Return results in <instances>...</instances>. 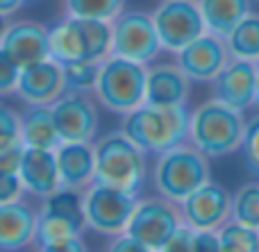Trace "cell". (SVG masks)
<instances>
[{
    "label": "cell",
    "instance_id": "cell-1",
    "mask_svg": "<svg viewBox=\"0 0 259 252\" xmlns=\"http://www.w3.org/2000/svg\"><path fill=\"white\" fill-rule=\"evenodd\" d=\"M189 114L187 105H148L123 114L121 130L146 155H161L189 141Z\"/></svg>",
    "mask_w": 259,
    "mask_h": 252
},
{
    "label": "cell",
    "instance_id": "cell-2",
    "mask_svg": "<svg viewBox=\"0 0 259 252\" xmlns=\"http://www.w3.org/2000/svg\"><path fill=\"white\" fill-rule=\"evenodd\" d=\"M246 118L243 112L209 98L198 105L189 118V143L209 159L228 157L241 150Z\"/></svg>",
    "mask_w": 259,
    "mask_h": 252
},
{
    "label": "cell",
    "instance_id": "cell-3",
    "mask_svg": "<svg viewBox=\"0 0 259 252\" xmlns=\"http://www.w3.org/2000/svg\"><path fill=\"white\" fill-rule=\"evenodd\" d=\"M48 48L50 57L59 64L103 62L112 55V23L66 14L50 27Z\"/></svg>",
    "mask_w": 259,
    "mask_h": 252
},
{
    "label": "cell",
    "instance_id": "cell-4",
    "mask_svg": "<svg viewBox=\"0 0 259 252\" xmlns=\"http://www.w3.org/2000/svg\"><path fill=\"white\" fill-rule=\"evenodd\" d=\"M96 180L139 195L148 175L146 153L123 130L109 132L94 143Z\"/></svg>",
    "mask_w": 259,
    "mask_h": 252
},
{
    "label": "cell",
    "instance_id": "cell-5",
    "mask_svg": "<svg viewBox=\"0 0 259 252\" xmlns=\"http://www.w3.org/2000/svg\"><path fill=\"white\" fill-rule=\"evenodd\" d=\"M211 180L209 157L202 155L196 145L180 143L166 153L157 155L152 168V184L161 198L170 203H182L198 186Z\"/></svg>",
    "mask_w": 259,
    "mask_h": 252
},
{
    "label": "cell",
    "instance_id": "cell-6",
    "mask_svg": "<svg viewBox=\"0 0 259 252\" xmlns=\"http://www.w3.org/2000/svg\"><path fill=\"white\" fill-rule=\"evenodd\" d=\"M146 64L109 55L100 62L94 93L103 107L123 116L146 103Z\"/></svg>",
    "mask_w": 259,
    "mask_h": 252
},
{
    "label": "cell",
    "instance_id": "cell-7",
    "mask_svg": "<svg viewBox=\"0 0 259 252\" xmlns=\"http://www.w3.org/2000/svg\"><path fill=\"white\" fill-rule=\"evenodd\" d=\"M137 200L139 198L134 193L103 184V182H91L84 189L87 227L100 236H107V239L123 234L127 230Z\"/></svg>",
    "mask_w": 259,
    "mask_h": 252
},
{
    "label": "cell",
    "instance_id": "cell-8",
    "mask_svg": "<svg viewBox=\"0 0 259 252\" xmlns=\"http://www.w3.org/2000/svg\"><path fill=\"white\" fill-rule=\"evenodd\" d=\"M161 50L152 14L127 9L112 21V55L148 66L159 57Z\"/></svg>",
    "mask_w": 259,
    "mask_h": 252
},
{
    "label": "cell",
    "instance_id": "cell-9",
    "mask_svg": "<svg viewBox=\"0 0 259 252\" xmlns=\"http://www.w3.org/2000/svg\"><path fill=\"white\" fill-rule=\"evenodd\" d=\"M182 212L178 203L166 198H143L134 205L132 218L127 223V234L146 245V250H161L168 239L182 225Z\"/></svg>",
    "mask_w": 259,
    "mask_h": 252
},
{
    "label": "cell",
    "instance_id": "cell-10",
    "mask_svg": "<svg viewBox=\"0 0 259 252\" xmlns=\"http://www.w3.org/2000/svg\"><path fill=\"white\" fill-rule=\"evenodd\" d=\"M152 23L168 53H178L207 32L198 0H161L152 12Z\"/></svg>",
    "mask_w": 259,
    "mask_h": 252
},
{
    "label": "cell",
    "instance_id": "cell-11",
    "mask_svg": "<svg viewBox=\"0 0 259 252\" xmlns=\"http://www.w3.org/2000/svg\"><path fill=\"white\" fill-rule=\"evenodd\" d=\"M53 118L57 125L62 143L71 141H94L98 132V109L89 93L80 91H64L53 105Z\"/></svg>",
    "mask_w": 259,
    "mask_h": 252
},
{
    "label": "cell",
    "instance_id": "cell-12",
    "mask_svg": "<svg viewBox=\"0 0 259 252\" xmlns=\"http://www.w3.org/2000/svg\"><path fill=\"white\" fill-rule=\"evenodd\" d=\"M182 221L193 230L216 232L232 218V195L219 182H205L180 203Z\"/></svg>",
    "mask_w": 259,
    "mask_h": 252
},
{
    "label": "cell",
    "instance_id": "cell-13",
    "mask_svg": "<svg viewBox=\"0 0 259 252\" xmlns=\"http://www.w3.org/2000/svg\"><path fill=\"white\" fill-rule=\"evenodd\" d=\"M230 53L225 39L205 32L198 39H193L191 43H187L182 50L175 53V64L184 71V75L191 82H211L223 66L230 62Z\"/></svg>",
    "mask_w": 259,
    "mask_h": 252
},
{
    "label": "cell",
    "instance_id": "cell-14",
    "mask_svg": "<svg viewBox=\"0 0 259 252\" xmlns=\"http://www.w3.org/2000/svg\"><path fill=\"white\" fill-rule=\"evenodd\" d=\"M211 84V98L237 112H248L255 107L257 95V73L255 62L246 59H230L223 66V71L209 82Z\"/></svg>",
    "mask_w": 259,
    "mask_h": 252
},
{
    "label": "cell",
    "instance_id": "cell-15",
    "mask_svg": "<svg viewBox=\"0 0 259 252\" xmlns=\"http://www.w3.org/2000/svg\"><path fill=\"white\" fill-rule=\"evenodd\" d=\"M48 34L50 30L39 21H30V18L14 21L5 27L0 36V48L18 68H25L50 57Z\"/></svg>",
    "mask_w": 259,
    "mask_h": 252
},
{
    "label": "cell",
    "instance_id": "cell-16",
    "mask_svg": "<svg viewBox=\"0 0 259 252\" xmlns=\"http://www.w3.org/2000/svg\"><path fill=\"white\" fill-rule=\"evenodd\" d=\"M64 91H66V75L57 59L48 57L44 62L21 68L16 95L25 105H53Z\"/></svg>",
    "mask_w": 259,
    "mask_h": 252
},
{
    "label": "cell",
    "instance_id": "cell-17",
    "mask_svg": "<svg viewBox=\"0 0 259 252\" xmlns=\"http://www.w3.org/2000/svg\"><path fill=\"white\" fill-rule=\"evenodd\" d=\"M36 223L39 212L23 200L0 205V250L16 252L34 245Z\"/></svg>",
    "mask_w": 259,
    "mask_h": 252
},
{
    "label": "cell",
    "instance_id": "cell-18",
    "mask_svg": "<svg viewBox=\"0 0 259 252\" xmlns=\"http://www.w3.org/2000/svg\"><path fill=\"white\" fill-rule=\"evenodd\" d=\"M21 175L25 191L36 198H48L62 186L59 180V168H57V157L55 150L46 148H25L21 159Z\"/></svg>",
    "mask_w": 259,
    "mask_h": 252
},
{
    "label": "cell",
    "instance_id": "cell-19",
    "mask_svg": "<svg viewBox=\"0 0 259 252\" xmlns=\"http://www.w3.org/2000/svg\"><path fill=\"white\" fill-rule=\"evenodd\" d=\"M191 95V80L178 64H155L148 66L146 103L148 105H187Z\"/></svg>",
    "mask_w": 259,
    "mask_h": 252
},
{
    "label": "cell",
    "instance_id": "cell-20",
    "mask_svg": "<svg viewBox=\"0 0 259 252\" xmlns=\"http://www.w3.org/2000/svg\"><path fill=\"white\" fill-rule=\"evenodd\" d=\"M62 186L84 191L96 180V153L91 141H71L55 148Z\"/></svg>",
    "mask_w": 259,
    "mask_h": 252
},
{
    "label": "cell",
    "instance_id": "cell-21",
    "mask_svg": "<svg viewBox=\"0 0 259 252\" xmlns=\"http://www.w3.org/2000/svg\"><path fill=\"white\" fill-rule=\"evenodd\" d=\"M21 141L25 148L46 150H55L62 143L50 105H27L21 112Z\"/></svg>",
    "mask_w": 259,
    "mask_h": 252
},
{
    "label": "cell",
    "instance_id": "cell-22",
    "mask_svg": "<svg viewBox=\"0 0 259 252\" xmlns=\"http://www.w3.org/2000/svg\"><path fill=\"white\" fill-rule=\"evenodd\" d=\"M198 7H200L207 32L221 36V39H225L230 30L248 12H252L250 0H198Z\"/></svg>",
    "mask_w": 259,
    "mask_h": 252
},
{
    "label": "cell",
    "instance_id": "cell-23",
    "mask_svg": "<svg viewBox=\"0 0 259 252\" xmlns=\"http://www.w3.org/2000/svg\"><path fill=\"white\" fill-rule=\"evenodd\" d=\"M230 57L259 62V14L248 12L225 36Z\"/></svg>",
    "mask_w": 259,
    "mask_h": 252
},
{
    "label": "cell",
    "instance_id": "cell-24",
    "mask_svg": "<svg viewBox=\"0 0 259 252\" xmlns=\"http://www.w3.org/2000/svg\"><path fill=\"white\" fill-rule=\"evenodd\" d=\"M221 252H259V230L230 218L216 230Z\"/></svg>",
    "mask_w": 259,
    "mask_h": 252
},
{
    "label": "cell",
    "instance_id": "cell-25",
    "mask_svg": "<svg viewBox=\"0 0 259 252\" xmlns=\"http://www.w3.org/2000/svg\"><path fill=\"white\" fill-rule=\"evenodd\" d=\"M127 0H64L68 16L94 18V21L112 23L121 12H125Z\"/></svg>",
    "mask_w": 259,
    "mask_h": 252
},
{
    "label": "cell",
    "instance_id": "cell-26",
    "mask_svg": "<svg viewBox=\"0 0 259 252\" xmlns=\"http://www.w3.org/2000/svg\"><path fill=\"white\" fill-rule=\"evenodd\" d=\"M232 218L259 230V182H246L232 195Z\"/></svg>",
    "mask_w": 259,
    "mask_h": 252
},
{
    "label": "cell",
    "instance_id": "cell-27",
    "mask_svg": "<svg viewBox=\"0 0 259 252\" xmlns=\"http://www.w3.org/2000/svg\"><path fill=\"white\" fill-rule=\"evenodd\" d=\"M62 66H64V75H66V91L94 93L100 62H68L62 64Z\"/></svg>",
    "mask_w": 259,
    "mask_h": 252
},
{
    "label": "cell",
    "instance_id": "cell-28",
    "mask_svg": "<svg viewBox=\"0 0 259 252\" xmlns=\"http://www.w3.org/2000/svg\"><path fill=\"white\" fill-rule=\"evenodd\" d=\"M21 141V112L0 100V150H7Z\"/></svg>",
    "mask_w": 259,
    "mask_h": 252
},
{
    "label": "cell",
    "instance_id": "cell-29",
    "mask_svg": "<svg viewBox=\"0 0 259 252\" xmlns=\"http://www.w3.org/2000/svg\"><path fill=\"white\" fill-rule=\"evenodd\" d=\"M241 155L250 173L259 175V112L246 118V130H243Z\"/></svg>",
    "mask_w": 259,
    "mask_h": 252
},
{
    "label": "cell",
    "instance_id": "cell-30",
    "mask_svg": "<svg viewBox=\"0 0 259 252\" xmlns=\"http://www.w3.org/2000/svg\"><path fill=\"white\" fill-rule=\"evenodd\" d=\"M18 77H21V68L5 55L0 48V95H14L18 89Z\"/></svg>",
    "mask_w": 259,
    "mask_h": 252
},
{
    "label": "cell",
    "instance_id": "cell-31",
    "mask_svg": "<svg viewBox=\"0 0 259 252\" xmlns=\"http://www.w3.org/2000/svg\"><path fill=\"white\" fill-rule=\"evenodd\" d=\"M25 193V184L18 173H0V205L23 200Z\"/></svg>",
    "mask_w": 259,
    "mask_h": 252
},
{
    "label": "cell",
    "instance_id": "cell-32",
    "mask_svg": "<svg viewBox=\"0 0 259 252\" xmlns=\"http://www.w3.org/2000/svg\"><path fill=\"white\" fill-rule=\"evenodd\" d=\"M193 236H196V230L182 223L164 245V252H193Z\"/></svg>",
    "mask_w": 259,
    "mask_h": 252
},
{
    "label": "cell",
    "instance_id": "cell-33",
    "mask_svg": "<svg viewBox=\"0 0 259 252\" xmlns=\"http://www.w3.org/2000/svg\"><path fill=\"white\" fill-rule=\"evenodd\" d=\"M36 250L41 252H84L87 245L82 241V236H64V239H55L48 243L39 245Z\"/></svg>",
    "mask_w": 259,
    "mask_h": 252
},
{
    "label": "cell",
    "instance_id": "cell-34",
    "mask_svg": "<svg viewBox=\"0 0 259 252\" xmlns=\"http://www.w3.org/2000/svg\"><path fill=\"white\" fill-rule=\"evenodd\" d=\"M25 145L18 143L7 150H0V173H18L21 171V159Z\"/></svg>",
    "mask_w": 259,
    "mask_h": 252
},
{
    "label": "cell",
    "instance_id": "cell-35",
    "mask_svg": "<svg viewBox=\"0 0 259 252\" xmlns=\"http://www.w3.org/2000/svg\"><path fill=\"white\" fill-rule=\"evenodd\" d=\"M109 250H112V252H148L146 245H143L141 241L134 239L132 234H127V232L114 236L112 243H109Z\"/></svg>",
    "mask_w": 259,
    "mask_h": 252
},
{
    "label": "cell",
    "instance_id": "cell-36",
    "mask_svg": "<svg viewBox=\"0 0 259 252\" xmlns=\"http://www.w3.org/2000/svg\"><path fill=\"white\" fill-rule=\"evenodd\" d=\"M30 0H0V16L9 18L12 14H16L23 5H27Z\"/></svg>",
    "mask_w": 259,
    "mask_h": 252
},
{
    "label": "cell",
    "instance_id": "cell-37",
    "mask_svg": "<svg viewBox=\"0 0 259 252\" xmlns=\"http://www.w3.org/2000/svg\"><path fill=\"white\" fill-rule=\"evenodd\" d=\"M255 73H257V95H255V105H259V62H255Z\"/></svg>",
    "mask_w": 259,
    "mask_h": 252
},
{
    "label": "cell",
    "instance_id": "cell-38",
    "mask_svg": "<svg viewBox=\"0 0 259 252\" xmlns=\"http://www.w3.org/2000/svg\"><path fill=\"white\" fill-rule=\"evenodd\" d=\"M5 27H7V23H5V16H0V36H3Z\"/></svg>",
    "mask_w": 259,
    "mask_h": 252
}]
</instances>
